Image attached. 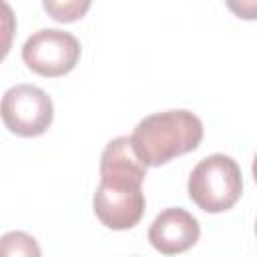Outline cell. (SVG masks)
I'll return each mask as SVG.
<instances>
[{
  "instance_id": "cell-1",
  "label": "cell",
  "mask_w": 257,
  "mask_h": 257,
  "mask_svg": "<svg viewBox=\"0 0 257 257\" xmlns=\"http://www.w3.org/2000/svg\"><path fill=\"white\" fill-rule=\"evenodd\" d=\"M100 183L92 197L96 219L112 229H133L145 215L143 181L147 165L139 159L131 137L112 139L100 155Z\"/></svg>"
},
{
  "instance_id": "cell-2",
  "label": "cell",
  "mask_w": 257,
  "mask_h": 257,
  "mask_svg": "<svg viewBox=\"0 0 257 257\" xmlns=\"http://www.w3.org/2000/svg\"><path fill=\"white\" fill-rule=\"evenodd\" d=\"M131 141L147 167H161L201 145L203 122L185 108L163 110L145 116L135 126Z\"/></svg>"
},
{
  "instance_id": "cell-3",
  "label": "cell",
  "mask_w": 257,
  "mask_h": 257,
  "mask_svg": "<svg viewBox=\"0 0 257 257\" xmlns=\"http://www.w3.org/2000/svg\"><path fill=\"white\" fill-rule=\"evenodd\" d=\"M187 191L189 199L205 213L229 211L243 193L241 167L233 157L209 155L191 171Z\"/></svg>"
},
{
  "instance_id": "cell-4",
  "label": "cell",
  "mask_w": 257,
  "mask_h": 257,
  "mask_svg": "<svg viewBox=\"0 0 257 257\" xmlns=\"http://www.w3.org/2000/svg\"><path fill=\"white\" fill-rule=\"evenodd\" d=\"M0 118L4 126L24 139L40 137L54 118L52 98L34 84H16L0 100Z\"/></svg>"
},
{
  "instance_id": "cell-5",
  "label": "cell",
  "mask_w": 257,
  "mask_h": 257,
  "mask_svg": "<svg viewBox=\"0 0 257 257\" xmlns=\"http://www.w3.org/2000/svg\"><path fill=\"white\" fill-rule=\"evenodd\" d=\"M24 64L46 78L68 74L80 60V42L60 28H42L22 46Z\"/></svg>"
},
{
  "instance_id": "cell-6",
  "label": "cell",
  "mask_w": 257,
  "mask_h": 257,
  "mask_svg": "<svg viewBox=\"0 0 257 257\" xmlns=\"http://www.w3.org/2000/svg\"><path fill=\"white\" fill-rule=\"evenodd\" d=\"M199 221L181 207L161 211L149 227V241L163 255L185 253L199 241Z\"/></svg>"
},
{
  "instance_id": "cell-7",
  "label": "cell",
  "mask_w": 257,
  "mask_h": 257,
  "mask_svg": "<svg viewBox=\"0 0 257 257\" xmlns=\"http://www.w3.org/2000/svg\"><path fill=\"white\" fill-rule=\"evenodd\" d=\"M90 4L92 0H42L46 14L52 20L62 22V24L80 20L88 12Z\"/></svg>"
},
{
  "instance_id": "cell-8",
  "label": "cell",
  "mask_w": 257,
  "mask_h": 257,
  "mask_svg": "<svg viewBox=\"0 0 257 257\" xmlns=\"http://www.w3.org/2000/svg\"><path fill=\"white\" fill-rule=\"evenodd\" d=\"M42 251L36 243V239L24 231H10L0 237V257L6 255H28L38 257Z\"/></svg>"
},
{
  "instance_id": "cell-9",
  "label": "cell",
  "mask_w": 257,
  "mask_h": 257,
  "mask_svg": "<svg viewBox=\"0 0 257 257\" xmlns=\"http://www.w3.org/2000/svg\"><path fill=\"white\" fill-rule=\"evenodd\" d=\"M16 34V16L6 0H0V62L8 56Z\"/></svg>"
},
{
  "instance_id": "cell-10",
  "label": "cell",
  "mask_w": 257,
  "mask_h": 257,
  "mask_svg": "<svg viewBox=\"0 0 257 257\" xmlns=\"http://www.w3.org/2000/svg\"><path fill=\"white\" fill-rule=\"evenodd\" d=\"M229 10L243 18V20H255L257 16V0H225Z\"/></svg>"
}]
</instances>
